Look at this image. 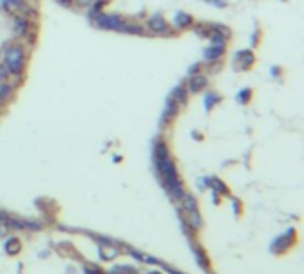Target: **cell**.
Masks as SVG:
<instances>
[{
	"mask_svg": "<svg viewBox=\"0 0 304 274\" xmlns=\"http://www.w3.org/2000/svg\"><path fill=\"white\" fill-rule=\"evenodd\" d=\"M153 165L157 171V176L160 178V183L169 191V194L175 200H180L185 191L181 185V180L178 176L176 164L171 157V151L164 141H155L153 145Z\"/></svg>",
	"mask_w": 304,
	"mask_h": 274,
	"instance_id": "obj_1",
	"label": "cell"
},
{
	"mask_svg": "<svg viewBox=\"0 0 304 274\" xmlns=\"http://www.w3.org/2000/svg\"><path fill=\"white\" fill-rule=\"evenodd\" d=\"M27 59H29V48L25 47V43H13L5 48L4 52V66L7 68V72L15 77L23 75L27 68Z\"/></svg>",
	"mask_w": 304,
	"mask_h": 274,
	"instance_id": "obj_2",
	"label": "cell"
},
{
	"mask_svg": "<svg viewBox=\"0 0 304 274\" xmlns=\"http://www.w3.org/2000/svg\"><path fill=\"white\" fill-rule=\"evenodd\" d=\"M89 21L98 29L105 31H116V32H126L128 31V20H125L119 15H107V13H89Z\"/></svg>",
	"mask_w": 304,
	"mask_h": 274,
	"instance_id": "obj_3",
	"label": "cell"
},
{
	"mask_svg": "<svg viewBox=\"0 0 304 274\" xmlns=\"http://www.w3.org/2000/svg\"><path fill=\"white\" fill-rule=\"evenodd\" d=\"M146 29H148V32L157 34V36H173V34H175V31L171 29V25L167 23V20H165L160 13L151 15L150 18L146 20Z\"/></svg>",
	"mask_w": 304,
	"mask_h": 274,
	"instance_id": "obj_4",
	"label": "cell"
},
{
	"mask_svg": "<svg viewBox=\"0 0 304 274\" xmlns=\"http://www.w3.org/2000/svg\"><path fill=\"white\" fill-rule=\"evenodd\" d=\"M254 62H256V55L253 54V50H238L235 55H233V70H237V72H248L251 68L254 66Z\"/></svg>",
	"mask_w": 304,
	"mask_h": 274,
	"instance_id": "obj_5",
	"label": "cell"
},
{
	"mask_svg": "<svg viewBox=\"0 0 304 274\" xmlns=\"http://www.w3.org/2000/svg\"><path fill=\"white\" fill-rule=\"evenodd\" d=\"M13 29H15L16 36L21 37V39H27L31 34H34V27H32L31 20L23 15L15 16V25H13Z\"/></svg>",
	"mask_w": 304,
	"mask_h": 274,
	"instance_id": "obj_6",
	"label": "cell"
},
{
	"mask_svg": "<svg viewBox=\"0 0 304 274\" xmlns=\"http://www.w3.org/2000/svg\"><path fill=\"white\" fill-rule=\"evenodd\" d=\"M226 47L228 45H219V43H210L208 47L203 50V59H205L206 62H210V64H214V62H219L224 57V54H226Z\"/></svg>",
	"mask_w": 304,
	"mask_h": 274,
	"instance_id": "obj_7",
	"label": "cell"
},
{
	"mask_svg": "<svg viewBox=\"0 0 304 274\" xmlns=\"http://www.w3.org/2000/svg\"><path fill=\"white\" fill-rule=\"evenodd\" d=\"M185 88H187V91L192 94L201 93V91H205V89L208 88V77L201 72L196 73V75L189 77V82L185 84Z\"/></svg>",
	"mask_w": 304,
	"mask_h": 274,
	"instance_id": "obj_8",
	"label": "cell"
},
{
	"mask_svg": "<svg viewBox=\"0 0 304 274\" xmlns=\"http://www.w3.org/2000/svg\"><path fill=\"white\" fill-rule=\"evenodd\" d=\"M194 21L196 20H194L189 13H185V11H178V13H175V16H173V23H169V25L173 31H185V29H192Z\"/></svg>",
	"mask_w": 304,
	"mask_h": 274,
	"instance_id": "obj_9",
	"label": "cell"
},
{
	"mask_svg": "<svg viewBox=\"0 0 304 274\" xmlns=\"http://www.w3.org/2000/svg\"><path fill=\"white\" fill-rule=\"evenodd\" d=\"M178 112H180V105L176 104L171 96H167L165 105H164V112H162V119H160L162 127H165V125L171 123V121H175V118L178 116Z\"/></svg>",
	"mask_w": 304,
	"mask_h": 274,
	"instance_id": "obj_10",
	"label": "cell"
},
{
	"mask_svg": "<svg viewBox=\"0 0 304 274\" xmlns=\"http://www.w3.org/2000/svg\"><path fill=\"white\" fill-rule=\"evenodd\" d=\"M189 91H187V88H185V84H180V86H176L175 89H173V91H171V98L175 100L176 104L180 105V109L181 107H183V105L187 104V100H189Z\"/></svg>",
	"mask_w": 304,
	"mask_h": 274,
	"instance_id": "obj_11",
	"label": "cell"
},
{
	"mask_svg": "<svg viewBox=\"0 0 304 274\" xmlns=\"http://www.w3.org/2000/svg\"><path fill=\"white\" fill-rule=\"evenodd\" d=\"M294 235H295L294 230H288V232L285 233L283 237H279L278 240L272 244V251H286V249L290 248L292 240H294Z\"/></svg>",
	"mask_w": 304,
	"mask_h": 274,
	"instance_id": "obj_12",
	"label": "cell"
},
{
	"mask_svg": "<svg viewBox=\"0 0 304 274\" xmlns=\"http://www.w3.org/2000/svg\"><path fill=\"white\" fill-rule=\"evenodd\" d=\"M222 102V96L219 93H215V91H208V93H205V96H203V105H205V110L206 112H210L215 105H219Z\"/></svg>",
	"mask_w": 304,
	"mask_h": 274,
	"instance_id": "obj_13",
	"label": "cell"
},
{
	"mask_svg": "<svg viewBox=\"0 0 304 274\" xmlns=\"http://www.w3.org/2000/svg\"><path fill=\"white\" fill-rule=\"evenodd\" d=\"M15 96V86L9 82V80H4V82H0V102L5 104L7 100H11Z\"/></svg>",
	"mask_w": 304,
	"mask_h": 274,
	"instance_id": "obj_14",
	"label": "cell"
},
{
	"mask_svg": "<svg viewBox=\"0 0 304 274\" xmlns=\"http://www.w3.org/2000/svg\"><path fill=\"white\" fill-rule=\"evenodd\" d=\"M253 89L251 88H244V89H240L237 93V96H235V100H237V104H240V105H248L251 100H253Z\"/></svg>",
	"mask_w": 304,
	"mask_h": 274,
	"instance_id": "obj_15",
	"label": "cell"
},
{
	"mask_svg": "<svg viewBox=\"0 0 304 274\" xmlns=\"http://www.w3.org/2000/svg\"><path fill=\"white\" fill-rule=\"evenodd\" d=\"M20 249H21V242L16 237H11L9 240L5 242V251H7L9 255L20 253Z\"/></svg>",
	"mask_w": 304,
	"mask_h": 274,
	"instance_id": "obj_16",
	"label": "cell"
},
{
	"mask_svg": "<svg viewBox=\"0 0 304 274\" xmlns=\"http://www.w3.org/2000/svg\"><path fill=\"white\" fill-rule=\"evenodd\" d=\"M203 2L214 5V7H217V9H224V7H228V5H230V2H228V0H203Z\"/></svg>",
	"mask_w": 304,
	"mask_h": 274,
	"instance_id": "obj_17",
	"label": "cell"
},
{
	"mask_svg": "<svg viewBox=\"0 0 304 274\" xmlns=\"http://www.w3.org/2000/svg\"><path fill=\"white\" fill-rule=\"evenodd\" d=\"M260 37H262V31H260V27H254V32L253 36H251V47H258V43H260Z\"/></svg>",
	"mask_w": 304,
	"mask_h": 274,
	"instance_id": "obj_18",
	"label": "cell"
},
{
	"mask_svg": "<svg viewBox=\"0 0 304 274\" xmlns=\"http://www.w3.org/2000/svg\"><path fill=\"white\" fill-rule=\"evenodd\" d=\"M201 72V62H196V64H192L189 68V72H187V77H192V75H196V73Z\"/></svg>",
	"mask_w": 304,
	"mask_h": 274,
	"instance_id": "obj_19",
	"label": "cell"
},
{
	"mask_svg": "<svg viewBox=\"0 0 304 274\" xmlns=\"http://www.w3.org/2000/svg\"><path fill=\"white\" fill-rule=\"evenodd\" d=\"M11 77V73L7 72V68L4 66V64H0V80L4 82V80H9Z\"/></svg>",
	"mask_w": 304,
	"mask_h": 274,
	"instance_id": "obj_20",
	"label": "cell"
},
{
	"mask_svg": "<svg viewBox=\"0 0 304 274\" xmlns=\"http://www.w3.org/2000/svg\"><path fill=\"white\" fill-rule=\"evenodd\" d=\"M270 77H272V78H279V77H281V68H279V66H272V68H270Z\"/></svg>",
	"mask_w": 304,
	"mask_h": 274,
	"instance_id": "obj_21",
	"label": "cell"
},
{
	"mask_svg": "<svg viewBox=\"0 0 304 274\" xmlns=\"http://www.w3.org/2000/svg\"><path fill=\"white\" fill-rule=\"evenodd\" d=\"M57 2H59L61 5H64V7H72L75 0H57Z\"/></svg>",
	"mask_w": 304,
	"mask_h": 274,
	"instance_id": "obj_22",
	"label": "cell"
},
{
	"mask_svg": "<svg viewBox=\"0 0 304 274\" xmlns=\"http://www.w3.org/2000/svg\"><path fill=\"white\" fill-rule=\"evenodd\" d=\"M77 2H78V4H80V5H89V4H93L94 0H77Z\"/></svg>",
	"mask_w": 304,
	"mask_h": 274,
	"instance_id": "obj_23",
	"label": "cell"
}]
</instances>
